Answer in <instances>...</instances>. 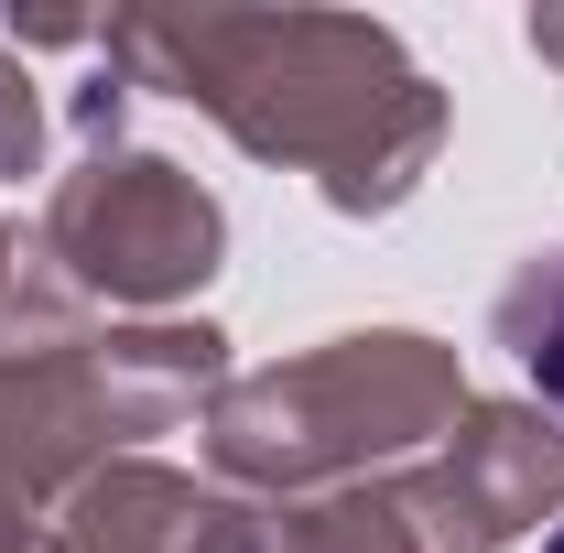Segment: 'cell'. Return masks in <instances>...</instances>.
<instances>
[{"mask_svg": "<svg viewBox=\"0 0 564 553\" xmlns=\"http://www.w3.org/2000/svg\"><path fill=\"white\" fill-rule=\"evenodd\" d=\"M510 347H521L532 391H543V402H564V261H543V272L510 293Z\"/></svg>", "mask_w": 564, "mask_h": 553, "instance_id": "6da1fadb", "label": "cell"}, {"mask_svg": "<svg viewBox=\"0 0 564 553\" xmlns=\"http://www.w3.org/2000/svg\"><path fill=\"white\" fill-rule=\"evenodd\" d=\"M543 553H564V532H554V543H543Z\"/></svg>", "mask_w": 564, "mask_h": 553, "instance_id": "7a4b0ae2", "label": "cell"}]
</instances>
